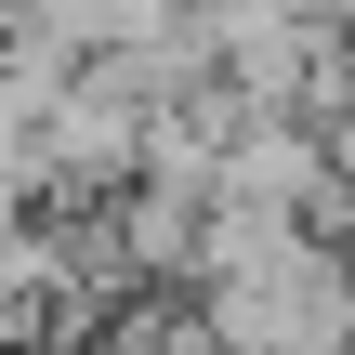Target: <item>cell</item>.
Returning a JSON list of instances; mask_svg holds the SVG:
<instances>
[{"label": "cell", "mask_w": 355, "mask_h": 355, "mask_svg": "<svg viewBox=\"0 0 355 355\" xmlns=\"http://www.w3.org/2000/svg\"><path fill=\"white\" fill-rule=\"evenodd\" d=\"M184 316H198L211 355H343V329H355L343 250L290 237V250H263V263H224V277L184 290Z\"/></svg>", "instance_id": "6da1fadb"}, {"label": "cell", "mask_w": 355, "mask_h": 355, "mask_svg": "<svg viewBox=\"0 0 355 355\" xmlns=\"http://www.w3.org/2000/svg\"><path fill=\"white\" fill-rule=\"evenodd\" d=\"M145 171V105L92 66H66V92L40 105V211H105Z\"/></svg>", "instance_id": "7a4b0ae2"}]
</instances>
